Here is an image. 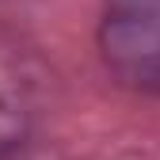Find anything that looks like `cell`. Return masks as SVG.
I'll use <instances>...</instances> for the list:
<instances>
[{"instance_id": "cell-1", "label": "cell", "mask_w": 160, "mask_h": 160, "mask_svg": "<svg viewBox=\"0 0 160 160\" xmlns=\"http://www.w3.org/2000/svg\"><path fill=\"white\" fill-rule=\"evenodd\" d=\"M99 53L126 88L160 92V0H107Z\"/></svg>"}]
</instances>
